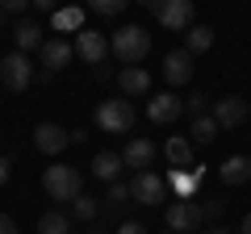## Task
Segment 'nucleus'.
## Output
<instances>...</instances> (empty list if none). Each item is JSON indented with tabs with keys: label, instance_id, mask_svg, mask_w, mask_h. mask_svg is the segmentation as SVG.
Returning <instances> with one entry per match:
<instances>
[{
	"label": "nucleus",
	"instance_id": "nucleus-37",
	"mask_svg": "<svg viewBox=\"0 0 251 234\" xmlns=\"http://www.w3.org/2000/svg\"><path fill=\"white\" fill-rule=\"evenodd\" d=\"M4 21H9V13H4V9H0V25H4Z\"/></svg>",
	"mask_w": 251,
	"mask_h": 234
},
{
	"label": "nucleus",
	"instance_id": "nucleus-36",
	"mask_svg": "<svg viewBox=\"0 0 251 234\" xmlns=\"http://www.w3.org/2000/svg\"><path fill=\"white\" fill-rule=\"evenodd\" d=\"M239 234H251V213L243 217V226H239Z\"/></svg>",
	"mask_w": 251,
	"mask_h": 234
},
{
	"label": "nucleus",
	"instance_id": "nucleus-1",
	"mask_svg": "<svg viewBox=\"0 0 251 234\" xmlns=\"http://www.w3.org/2000/svg\"><path fill=\"white\" fill-rule=\"evenodd\" d=\"M109 50L122 59V67H134L143 63L147 54H151V34H147L143 25H122L109 34Z\"/></svg>",
	"mask_w": 251,
	"mask_h": 234
},
{
	"label": "nucleus",
	"instance_id": "nucleus-34",
	"mask_svg": "<svg viewBox=\"0 0 251 234\" xmlns=\"http://www.w3.org/2000/svg\"><path fill=\"white\" fill-rule=\"evenodd\" d=\"M9 180V159H4V155H0V184Z\"/></svg>",
	"mask_w": 251,
	"mask_h": 234
},
{
	"label": "nucleus",
	"instance_id": "nucleus-22",
	"mask_svg": "<svg viewBox=\"0 0 251 234\" xmlns=\"http://www.w3.org/2000/svg\"><path fill=\"white\" fill-rule=\"evenodd\" d=\"M38 234H72V217L59 213V209H46L38 217Z\"/></svg>",
	"mask_w": 251,
	"mask_h": 234
},
{
	"label": "nucleus",
	"instance_id": "nucleus-17",
	"mask_svg": "<svg viewBox=\"0 0 251 234\" xmlns=\"http://www.w3.org/2000/svg\"><path fill=\"white\" fill-rule=\"evenodd\" d=\"M122 171H126V163H122V155H117V151H100V155H92V176H97V180L117 184V180H122Z\"/></svg>",
	"mask_w": 251,
	"mask_h": 234
},
{
	"label": "nucleus",
	"instance_id": "nucleus-10",
	"mask_svg": "<svg viewBox=\"0 0 251 234\" xmlns=\"http://www.w3.org/2000/svg\"><path fill=\"white\" fill-rule=\"evenodd\" d=\"M180 113H184V100H180L176 92H159V96L147 100V117H151L155 126H168V121H176Z\"/></svg>",
	"mask_w": 251,
	"mask_h": 234
},
{
	"label": "nucleus",
	"instance_id": "nucleus-28",
	"mask_svg": "<svg viewBox=\"0 0 251 234\" xmlns=\"http://www.w3.org/2000/svg\"><path fill=\"white\" fill-rule=\"evenodd\" d=\"M126 197H130V184H122V180H117V184H109V205H122Z\"/></svg>",
	"mask_w": 251,
	"mask_h": 234
},
{
	"label": "nucleus",
	"instance_id": "nucleus-32",
	"mask_svg": "<svg viewBox=\"0 0 251 234\" xmlns=\"http://www.w3.org/2000/svg\"><path fill=\"white\" fill-rule=\"evenodd\" d=\"M0 234H17V222L9 213H0Z\"/></svg>",
	"mask_w": 251,
	"mask_h": 234
},
{
	"label": "nucleus",
	"instance_id": "nucleus-15",
	"mask_svg": "<svg viewBox=\"0 0 251 234\" xmlns=\"http://www.w3.org/2000/svg\"><path fill=\"white\" fill-rule=\"evenodd\" d=\"M117 88H122V96H147L151 92V71L147 67H122L117 71Z\"/></svg>",
	"mask_w": 251,
	"mask_h": 234
},
{
	"label": "nucleus",
	"instance_id": "nucleus-11",
	"mask_svg": "<svg viewBox=\"0 0 251 234\" xmlns=\"http://www.w3.org/2000/svg\"><path fill=\"white\" fill-rule=\"evenodd\" d=\"M163 80H168L172 88L188 84V80H193V54H188V50H172V54H163Z\"/></svg>",
	"mask_w": 251,
	"mask_h": 234
},
{
	"label": "nucleus",
	"instance_id": "nucleus-14",
	"mask_svg": "<svg viewBox=\"0 0 251 234\" xmlns=\"http://www.w3.org/2000/svg\"><path fill=\"white\" fill-rule=\"evenodd\" d=\"M163 180H168V188L176 192V201H193V192L201 188V167H172L168 176H163Z\"/></svg>",
	"mask_w": 251,
	"mask_h": 234
},
{
	"label": "nucleus",
	"instance_id": "nucleus-16",
	"mask_svg": "<svg viewBox=\"0 0 251 234\" xmlns=\"http://www.w3.org/2000/svg\"><path fill=\"white\" fill-rule=\"evenodd\" d=\"M122 163H126V167H134V171H147L155 163V142H151V138H134V142H126Z\"/></svg>",
	"mask_w": 251,
	"mask_h": 234
},
{
	"label": "nucleus",
	"instance_id": "nucleus-13",
	"mask_svg": "<svg viewBox=\"0 0 251 234\" xmlns=\"http://www.w3.org/2000/svg\"><path fill=\"white\" fill-rule=\"evenodd\" d=\"M247 113H251V109H247V100H243V96H222V100H214V121H218V126H226V130H230V126H243Z\"/></svg>",
	"mask_w": 251,
	"mask_h": 234
},
{
	"label": "nucleus",
	"instance_id": "nucleus-18",
	"mask_svg": "<svg viewBox=\"0 0 251 234\" xmlns=\"http://www.w3.org/2000/svg\"><path fill=\"white\" fill-rule=\"evenodd\" d=\"M218 176H222V184H247L251 180V159L247 155H230L226 163H218Z\"/></svg>",
	"mask_w": 251,
	"mask_h": 234
},
{
	"label": "nucleus",
	"instance_id": "nucleus-4",
	"mask_svg": "<svg viewBox=\"0 0 251 234\" xmlns=\"http://www.w3.org/2000/svg\"><path fill=\"white\" fill-rule=\"evenodd\" d=\"M92 121H97V130H105V134H126V130L134 126V105H130L126 96L100 100L97 113H92Z\"/></svg>",
	"mask_w": 251,
	"mask_h": 234
},
{
	"label": "nucleus",
	"instance_id": "nucleus-23",
	"mask_svg": "<svg viewBox=\"0 0 251 234\" xmlns=\"http://www.w3.org/2000/svg\"><path fill=\"white\" fill-rule=\"evenodd\" d=\"M209 46H214V29H209V25H193L184 34V50L188 54H205Z\"/></svg>",
	"mask_w": 251,
	"mask_h": 234
},
{
	"label": "nucleus",
	"instance_id": "nucleus-7",
	"mask_svg": "<svg viewBox=\"0 0 251 234\" xmlns=\"http://www.w3.org/2000/svg\"><path fill=\"white\" fill-rule=\"evenodd\" d=\"M163 197H168V180H163V176H155L151 167L134 171V180H130V201H138V205H159Z\"/></svg>",
	"mask_w": 251,
	"mask_h": 234
},
{
	"label": "nucleus",
	"instance_id": "nucleus-27",
	"mask_svg": "<svg viewBox=\"0 0 251 234\" xmlns=\"http://www.w3.org/2000/svg\"><path fill=\"white\" fill-rule=\"evenodd\" d=\"M205 100H209L205 92H193V96L184 100V109H188V113H193V117H197V113H205Z\"/></svg>",
	"mask_w": 251,
	"mask_h": 234
},
{
	"label": "nucleus",
	"instance_id": "nucleus-2",
	"mask_svg": "<svg viewBox=\"0 0 251 234\" xmlns=\"http://www.w3.org/2000/svg\"><path fill=\"white\" fill-rule=\"evenodd\" d=\"M42 188H46V197H50V201L72 205V201L84 192V176L75 167H67V163H54V167L42 171Z\"/></svg>",
	"mask_w": 251,
	"mask_h": 234
},
{
	"label": "nucleus",
	"instance_id": "nucleus-8",
	"mask_svg": "<svg viewBox=\"0 0 251 234\" xmlns=\"http://www.w3.org/2000/svg\"><path fill=\"white\" fill-rule=\"evenodd\" d=\"M75 54H80L84 63H105V54H109V38L100 34V29H80V34H75Z\"/></svg>",
	"mask_w": 251,
	"mask_h": 234
},
{
	"label": "nucleus",
	"instance_id": "nucleus-35",
	"mask_svg": "<svg viewBox=\"0 0 251 234\" xmlns=\"http://www.w3.org/2000/svg\"><path fill=\"white\" fill-rule=\"evenodd\" d=\"M205 234H234V230H226V226H209Z\"/></svg>",
	"mask_w": 251,
	"mask_h": 234
},
{
	"label": "nucleus",
	"instance_id": "nucleus-26",
	"mask_svg": "<svg viewBox=\"0 0 251 234\" xmlns=\"http://www.w3.org/2000/svg\"><path fill=\"white\" fill-rule=\"evenodd\" d=\"M84 4H88L92 13H100V17H117V13H122L130 0H84Z\"/></svg>",
	"mask_w": 251,
	"mask_h": 234
},
{
	"label": "nucleus",
	"instance_id": "nucleus-24",
	"mask_svg": "<svg viewBox=\"0 0 251 234\" xmlns=\"http://www.w3.org/2000/svg\"><path fill=\"white\" fill-rule=\"evenodd\" d=\"M218 130H222V126L214 121V113H197V117H193V142H201V146L214 142Z\"/></svg>",
	"mask_w": 251,
	"mask_h": 234
},
{
	"label": "nucleus",
	"instance_id": "nucleus-31",
	"mask_svg": "<svg viewBox=\"0 0 251 234\" xmlns=\"http://www.w3.org/2000/svg\"><path fill=\"white\" fill-rule=\"evenodd\" d=\"M117 234H147V226L143 222H122V226H117Z\"/></svg>",
	"mask_w": 251,
	"mask_h": 234
},
{
	"label": "nucleus",
	"instance_id": "nucleus-5",
	"mask_svg": "<svg viewBox=\"0 0 251 234\" xmlns=\"http://www.w3.org/2000/svg\"><path fill=\"white\" fill-rule=\"evenodd\" d=\"M34 63H29V54H21V50H13V54H4L0 59V84L9 92H25L29 84H34Z\"/></svg>",
	"mask_w": 251,
	"mask_h": 234
},
{
	"label": "nucleus",
	"instance_id": "nucleus-25",
	"mask_svg": "<svg viewBox=\"0 0 251 234\" xmlns=\"http://www.w3.org/2000/svg\"><path fill=\"white\" fill-rule=\"evenodd\" d=\"M72 217H80V222H97V201L80 192V197L72 201Z\"/></svg>",
	"mask_w": 251,
	"mask_h": 234
},
{
	"label": "nucleus",
	"instance_id": "nucleus-20",
	"mask_svg": "<svg viewBox=\"0 0 251 234\" xmlns=\"http://www.w3.org/2000/svg\"><path fill=\"white\" fill-rule=\"evenodd\" d=\"M13 42H17V50L21 54H29V50H42V25H38V21H21L17 29H13Z\"/></svg>",
	"mask_w": 251,
	"mask_h": 234
},
{
	"label": "nucleus",
	"instance_id": "nucleus-3",
	"mask_svg": "<svg viewBox=\"0 0 251 234\" xmlns=\"http://www.w3.org/2000/svg\"><path fill=\"white\" fill-rule=\"evenodd\" d=\"M134 4H143L147 13H155L159 25L172 29V34L193 29V0H134Z\"/></svg>",
	"mask_w": 251,
	"mask_h": 234
},
{
	"label": "nucleus",
	"instance_id": "nucleus-6",
	"mask_svg": "<svg viewBox=\"0 0 251 234\" xmlns=\"http://www.w3.org/2000/svg\"><path fill=\"white\" fill-rule=\"evenodd\" d=\"M163 222H168L172 234H193V230H201L205 213H201V205H193V201H172V205L163 209Z\"/></svg>",
	"mask_w": 251,
	"mask_h": 234
},
{
	"label": "nucleus",
	"instance_id": "nucleus-19",
	"mask_svg": "<svg viewBox=\"0 0 251 234\" xmlns=\"http://www.w3.org/2000/svg\"><path fill=\"white\" fill-rule=\"evenodd\" d=\"M50 21H54V34H80V29H84V9H80V4L54 9Z\"/></svg>",
	"mask_w": 251,
	"mask_h": 234
},
{
	"label": "nucleus",
	"instance_id": "nucleus-29",
	"mask_svg": "<svg viewBox=\"0 0 251 234\" xmlns=\"http://www.w3.org/2000/svg\"><path fill=\"white\" fill-rule=\"evenodd\" d=\"M25 4H34V0H0V9L9 13V17H13V13H21Z\"/></svg>",
	"mask_w": 251,
	"mask_h": 234
},
{
	"label": "nucleus",
	"instance_id": "nucleus-9",
	"mask_svg": "<svg viewBox=\"0 0 251 234\" xmlns=\"http://www.w3.org/2000/svg\"><path fill=\"white\" fill-rule=\"evenodd\" d=\"M34 146H38L42 155H63L67 146H72V130L54 126V121H42V126L34 130Z\"/></svg>",
	"mask_w": 251,
	"mask_h": 234
},
{
	"label": "nucleus",
	"instance_id": "nucleus-21",
	"mask_svg": "<svg viewBox=\"0 0 251 234\" xmlns=\"http://www.w3.org/2000/svg\"><path fill=\"white\" fill-rule=\"evenodd\" d=\"M163 155H168L172 167H188L193 163V138H168V146H163Z\"/></svg>",
	"mask_w": 251,
	"mask_h": 234
},
{
	"label": "nucleus",
	"instance_id": "nucleus-30",
	"mask_svg": "<svg viewBox=\"0 0 251 234\" xmlns=\"http://www.w3.org/2000/svg\"><path fill=\"white\" fill-rule=\"evenodd\" d=\"M201 213H205V217H218V213H222V201H218V197H209L205 205H201Z\"/></svg>",
	"mask_w": 251,
	"mask_h": 234
},
{
	"label": "nucleus",
	"instance_id": "nucleus-12",
	"mask_svg": "<svg viewBox=\"0 0 251 234\" xmlns=\"http://www.w3.org/2000/svg\"><path fill=\"white\" fill-rule=\"evenodd\" d=\"M38 54H42V67H46V71H63V67L75 59V46L63 42V38H46Z\"/></svg>",
	"mask_w": 251,
	"mask_h": 234
},
{
	"label": "nucleus",
	"instance_id": "nucleus-33",
	"mask_svg": "<svg viewBox=\"0 0 251 234\" xmlns=\"http://www.w3.org/2000/svg\"><path fill=\"white\" fill-rule=\"evenodd\" d=\"M34 9L38 13H54V9H59V0H34Z\"/></svg>",
	"mask_w": 251,
	"mask_h": 234
},
{
	"label": "nucleus",
	"instance_id": "nucleus-38",
	"mask_svg": "<svg viewBox=\"0 0 251 234\" xmlns=\"http://www.w3.org/2000/svg\"><path fill=\"white\" fill-rule=\"evenodd\" d=\"M0 59H4V54H0Z\"/></svg>",
	"mask_w": 251,
	"mask_h": 234
}]
</instances>
